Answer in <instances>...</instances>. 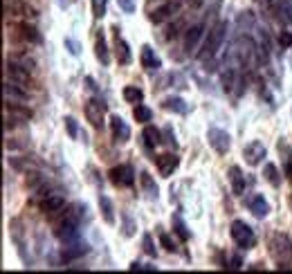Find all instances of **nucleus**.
Segmentation results:
<instances>
[{
	"instance_id": "obj_2",
	"label": "nucleus",
	"mask_w": 292,
	"mask_h": 274,
	"mask_svg": "<svg viewBox=\"0 0 292 274\" xmlns=\"http://www.w3.org/2000/svg\"><path fill=\"white\" fill-rule=\"evenodd\" d=\"M270 254L279 263V268H288V263L292 261V243L288 238V234L277 232L270 238Z\"/></svg>"
},
{
	"instance_id": "obj_41",
	"label": "nucleus",
	"mask_w": 292,
	"mask_h": 274,
	"mask_svg": "<svg viewBox=\"0 0 292 274\" xmlns=\"http://www.w3.org/2000/svg\"><path fill=\"white\" fill-rule=\"evenodd\" d=\"M130 270H142V272H155V265H142V263H133Z\"/></svg>"
},
{
	"instance_id": "obj_22",
	"label": "nucleus",
	"mask_w": 292,
	"mask_h": 274,
	"mask_svg": "<svg viewBox=\"0 0 292 274\" xmlns=\"http://www.w3.org/2000/svg\"><path fill=\"white\" fill-rule=\"evenodd\" d=\"M94 54H97V58L103 63V65L110 63V54H108V45H106V36H103V31H99L97 34V40H94Z\"/></svg>"
},
{
	"instance_id": "obj_27",
	"label": "nucleus",
	"mask_w": 292,
	"mask_h": 274,
	"mask_svg": "<svg viewBox=\"0 0 292 274\" xmlns=\"http://www.w3.org/2000/svg\"><path fill=\"white\" fill-rule=\"evenodd\" d=\"M133 117L139 121V124H148V121H151V117H153V112H151V108H148V106L137 103V106L133 108Z\"/></svg>"
},
{
	"instance_id": "obj_12",
	"label": "nucleus",
	"mask_w": 292,
	"mask_h": 274,
	"mask_svg": "<svg viewBox=\"0 0 292 274\" xmlns=\"http://www.w3.org/2000/svg\"><path fill=\"white\" fill-rule=\"evenodd\" d=\"M63 207H65V198L61 193H45L43 202H40L43 214H58V211H63Z\"/></svg>"
},
{
	"instance_id": "obj_39",
	"label": "nucleus",
	"mask_w": 292,
	"mask_h": 274,
	"mask_svg": "<svg viewBox=\"0 0 292 274\" xmlns=\"http://www.w3.org/2000/svg\"><path fill=\"white\" fill-rule=\"evenodd\" d=\"M117 4H119V9L124 13H133L135 11V2H133V0H117Z\"/></svg>"
},
{
	"instance_id": "obj_10",
	"label": "nucleus",
	"mask_w": 292,
	"mask_h": 274,
	"mask_svg": "<svg viewBox=\"0 0 292 274\" xmlns=\"http://www.w3.org/2000/svg\"><path fill=\"white\" fill-rule=\"evenodd\" d=\"M178 164H180V160H178V155H173V153H162V155L155 157V166H157L162 178H171L173 171L178 169Z\"/></svg>"
},
{
	"instance_id": "obj_14",
	"label": "nucleus",
	"mask_w": 292,
	"mask_h": 274,
	"mask_svg": "<svg viewBox=\"0 0 292 274\" xmlns=\"http://www.w3.org/2000/svg\"><path fill=\"white\" fill-rule=\"evenodd\" d=\"M142 67L148 70V72H157L162 67L160 56L155 54V49H153L151 45H144L142 47Z\"/></svg>"
},
{
	"instance_id": "obj_5",
	"label": "nucleus",
	"mask_w": 292,
	"mask_h": 274,
	"mask_svg": "<svg viewBox=\"0 0 292 274\" xmlns=\"http://www.w3.org/2000/svg\"><path fill=\"white\" fill-rule=\"evenodd\" d=\"M83 112H85V119L90 121L92 128H101L103 126V112H106V103L99 101V99H88L83 106Z\"/></svg>"
},
{
	"instance_id": "obj_24",
	"label": "nucleus",
	"mask_w": 292,
	"mask_h": 274,
	"mask_svg": "<svg viewBox=\"0 0 292 274\" xmlns=\"http://www.w3.org/2000/svg\"><path fill=\"white\" fill-rule=\"evenodd\" d=\"M99 209H101V216L108 225H115V207H112L110 198L108 196H99Z\"/></svg>"
},
{
	"instance_id": "obj_21",
	"label": "nucleus",
	"mask_w": 292,
	"mask_h": 274,
	"mask_svg": "<svg viewBox=\"0 0 292 274\" xmlns=\"http://www.w3.org/2000/svg\"><path fill=\"white\" fill-rule=\"evenodd\" d=\"M4 112L7 115H11V117H16V119H20V121H27V119H31V110L29 108H22V106H18V103H13V101H4Z\"/></svg>"
},
{
	"instance_id": "obj_25",
	"label": "nucleus",
	"mask_w": 292,
	"mask_h": 274,
	"mask_svg": "<svg viewBox=\"0 0 292 274\" xmlns=\"http://www.w3.org/2000/svg\"><path fill=\"white\" fill-rule=\"evenodd\" d=\"M173 11H175V7L171 2H166V4H162V7H157L155 11L151 13V20L155 22V25H160V22H164L166 18H171L173 16Z\"/></svg>"
},
{
	"instance_id": "obj_28",
	"label": "nucleus",
	"mask_w": 292,
	"mask_h": 274,
	"mask_svg": "<svg viewBox=\"0 0 292 274\" xmlns=\"http://www.w3.org/2000/svg\"><path fill=\"white\" fill-rule=\"evenodd\" d=\"M124 99L128 103H139L144 99V92L137 88V85H126L124 88Z\"/></svg>"
},
{
	"instance_id": "obj_3",
	"label": "nucleus",
	"mask_w": 292,
	"mask_h": 274,
	"mask_svg": "<svg viewBox=\"0 0 292 274\" xmlns=\"http://www.w3.org/2000/svg\"><path fill=\"white\" fill-rule=\"evenodd\" d=\"M225 31H227V22L225 20H218L211 27L209 36H207V40H205V47H202V52H200V58L216 56V52L220 49V45H223V40H225Z\"/></svg>"
},
{
	"instance_id": "obj_1",
	"label": "nucleus",
	"mask_w": 292,
	"mask_h": 274,
	"mask_svg": "<svg viewBox=\"0 0 292 274\" xmlns=\"http://www.w3.org/2000/svg\"><path fill=\"white\" fill-rule=\"evenodd\" d=\"M83 211H85V205H72L70 209L61 216V220L54 225L56 238H61V241H65V243L76 241V238H79V223H81Z\"/></svg>"
},
{
	"instance_id": "obj_34",
	"label": "nucleus",
	"mask_w": 292,
	"mask_h": 274,
	"mask_svg": "<svg viewBox=\"0 0 292 274\" xmlns=\"http://www.w3.org/2000/svg\"><path fill=\"white\" fill-rule=\"evenodd\" d=\"M106 7H108V0H92L94 18H103V16H106Z\"/></svg>"
},
{
	"instance_id": "obj_26",
	"label": "nucleus",
	"mask_w": 292,
	"mask_h": 274,
	"mask_svg": "<svg viewBox=\"0 0 292 274\" xmlns=\"http://www.w3.org/2000/svg\"><path fill=\"white\" fill-rule=\"evenodd\" d=\"M162 106H164L166 110L180 112V115H184V112H187V103H184V99H180V97H166L164 101H162Z\"/></svg>"
},
{
	"instance_id": "obj_30",
	"label": "nucleus",
	"mask_w": 292,
	"mask_h": 274,
	"mask_svg": "<svg viewBox=\"0 0 292 274\" xmlns=\"http://www.w3.org/2000/svg\"><path fill=\"white\" fill-rule=\"evenodd\" d=\"M263 175H265V180H268L272 187H279V184H281V178H279V171H277V166L274 164H265L263 166Z\"/></svg>"
},
{
	"instance_id": "obj_40",
	"label": "nucleus",
	"mask_w": 292,
	"mask_h": 274,
	"mask_svg": "<svg viewBox=\"0 0 292 274\" xmlns=\"http://www.w3.org/2000/svg\"><path fill=\"white\" fill-rule=\"evenodd\" d=\"M241 265H243L241 256H227V265H225V268H229V270H238Z\"/></svg>"
},
{
	"instance_id": "obj_37",
	"label": "nucleus",
	"mask_w": 292,
	"mask_h": 274,
	"mask_svg": "<svg viewBox=\"0 0 292 274\" xmlns=\"http://www.w3.org/2000/svg\"><path fill=\"white\" fill-rule=\"evenodd\" d=\"M63 43H65V49L72 54V56H79V54H81V45L76 43L74 38H65Z\"/></svg>"
},
{
	"instance_id": "obj_13",
	"label": "nucleus",
	"mask_w": 292,
	"mask_h": 274,
	"mask_svg": "<svg viewBox=\"0 0 292 274\" xmlns=\"http://www.w3.org/2000/svg\"><path fill=\"white\" fill-rule=\"evenodd\" d=\"M110 130H112L115 142H128V139H130V126L126 124L119 115H112L110 117Z\"/></svg>"
},
{
	"instance_id": "obj_20",
	"label": "nucleus",
	"mask_w": 292,
	"mask_h": 274,
	"mask_svg": "<svg viewBox=\"0 0 292 274\" xmlns=\"http://www.w3.org/2000/svg\"><path fill=\"white\" fill-rule=\"evenodd\" d=\"M4 99H20V101H27L29 99V92L27 90H20V83H13V81H4Z\"/></svg>"
},
{
	"instance_id": "obj_15",
	"label": "nucleus",
	"mask_w": 292,
	"mask_h": 274,
	"mask_svg": "<svg viewBox=\"0 0 292 274\" xmlns=\"http://www.w3.org/2000/svg\"><path fill=\"white\" fill-rule=\"evenodd\" d=\"M202 34H205V27L198 22V25H191L187 29V36H184V49L187 52H193V49L198 47V43H200Z\"/></svg>"
},
{
	"instance_id": "obj_36",
	"label": "nucleus",
	"mask_w": 292,
	"mask_h": 274,
	"mask_svg": "<svg viewBox=\"0 0 292 274\" xmlns=\"http://www.w3.org/2000/svg\"><path fill=\"white\" fill-rule=\"evenodd\" d=\"M142 245H144V252H146L148 256H155V254H157L155 245H153V238H151V234H144V238H142Z\"/></svg>"
},
{
	"instance_id": "obj_8",
	"label": "nucleus",
	"mask_w": 292,
	"mask_h": 274,
	"mask_svg": "<svg viewBox=\"0 0 292 274\" xmlns=\"http://www.w3.org/2000/svg\"><path fill=\"white\" fill-rule=\"evenodd\" d=\"M4 76L11 79L13 83H20V85H29L31 83L29 70H27L25 65H20V63H16V61H7V65H4Z\"/></svg>"
},
{
	"instance_id": "obj_9",
	"label": "nucleus",
	"mask_w": 292,
	"mask_h": 274,
	"mask_svg": "<svg viewBox=\"0 0 292 274\" xmlns=\"http://www.w3.org/2000/svg\"><path fill=\"white\" fill-rule=\"evenodd\" d=\"M265 155H268V151H265L263 142H259V139L250 142L245 148H243V157H245V162H247L250 166H259L261 162H263Z\"/></svg>"
},
{
	"instance_id": "obj_32",
	"label": "nucleus",
	"mask_w": 292,
	"mask_h": 274,
	"mask_svg": "<svg viewBox=\"0 0 292 274\" xmlns=\"http://www.w3.org/2000/svg\"><path fill=\"white\" fill-rule=\"evenodd\" d=\"M157 236H160V245L164 247L166 252H178V245L171 241V236L166 232H157Z\"/></svg>"
},
{
	"instance_id": "obj_35",
	"label": "nucleus",
	"mask_w": 292,
	"mask_h": 274,
	"mask_svg": "<svg viewBox=\"0 0 292 274\" xmlns=\"http://www.w3.org/2000/svg\"><path fill=\"white\" fill-rule=\"evenodd\" d=\"M65 128H67V135H70V139L79 137V126H76L74 117H65Z\"/></svg>"
},
{
	"instance_id": "obj_4",
	"label": "nucleus",
	"mask_w": 292,
	"mask_h": 274,
	"mask_svg": "<svg viewBox=\"0 0 292 274\" xmlns=\"http://www.w3.org/2000/svg\"><path fill=\"white\" fill-rule=\"evenodd\" d=\"M232 238L241 250H252L256 245V236H254V229L245 223V220H234L232 223Z\"/></svg>"
},
{
	"instance_id": "obj_7",
	"label": "nucleus",
	"mask_w": 292,
	"mask_h": 274,
	"mask_svg": "<svg viewBox=\"0 0 292 274\" xmlns=\"http://www.w3.org/2000/svg\"><path fill=\"white\" fill-rule=\"evenodd\" d=\"M110 182L115 184V187H121V189H126V187H133L135 184V171L130 169L128 164H119V166H115V169H110Z\"/></svg>"
},
{
	"instance_id": "obj_17",
	"label": "nucleus",
	"mask_w": 292,
	"mask_h": 274,
	"mask_svg": "<svg viewBox=\"0 0 292 274\" xmlns=\"http://www.w3.org/2000/svg\"><path fill=\"white\" fill-rule=\"evenodd\" d=\"M18 31H20V38L27 40V43H31V45L43 43V36H40L38 29H36L34 25H29V22H20V25H18Z\"/></svg>"
},
{
	"instance_id": "obj_6",
	"label": "nucleus",
	"mask_w": 292,
	"mask_h": 274,
	"mask_svg": "<svg viewBox=\"0 0 292 274\" xmlns=\"http://www.w3.org/2000/svg\"><path fill=\"white\" fill-rule=\"evenodd\" d=\"M207 139H209V146L216 153H220V155H225L229 151V146H232V137L223 128H209L207 130Z\"/></svg>"
},
{
	"instance_id": "obj_38",
	"label": "nucleus",
	"mask_w": 292,
	"mask_h": 274,
	"mask_svg": "<svg viewBox=\"0 0 292 274\" xmlns=\"http://www.w3.org/2000/svg\"><path fill=\"white\" fill-rule=\"evenodd\" d=\"M279 43H281V47H292V31H281Z\"/></svg>"
},
{
	"instance_id": "obj_29",
	"label": "nucleus",
	"mask_w": 292,
	"mask_h": 274,
	"mask_svg": "<svg viewBox=\"0 0 292 274\" xmlns=\"http://www.w3.org/2000/svg\"><path fill=\"white\" fill-rule=\"evenodd\" d=\"M171 220H173V229H175V234L180 236V241H189V236H191V234H189V229H187V225H184V220L180 218L178 214H175Z\"/></svg>"
},
{
	"instance_id": "obj_19",
	"label": "nucleus",
	"mask_w": 292,
	"mask_h": 274,
	"mask_svg": "<svg viewBox=\"0 0 292 274\" xmlns=\"http://www.w3.org/2000/svg\"><path fill=\"white\" fill-rule=\"evenodd\" d=\"M229 182H232V191L236 193V196H243L245 193V175H243V171L238 169V166H232L229 169Z\"/></svg>"
},
{
	"instance_id": "obj_16",
	"label": "nucleus",
	"mask_w": 292,
	"mask_h": 274,
	"mask_svg": "<svg viewBox=\"0 0 292 274\" xmlns=\"http://www.w3.org/2000/svg\"><path fill=\"white\" fill-rule=\"evenodd\" d=\"M115 54H117V61H119L121 65H128V63L133 61V54H130L128 43L119 36V31H117V38H115Z\"/></svg>"
},
{
	"instance_id": "obj_11",
	"label": "nucleus",
	"mask_w": 292,
	"mask_h": 274,
	"mask_svg": "<svg viewBox=\"0 0 292 274\" xmlns=\"http://www.w3.org/2000/svg\"><path fill=\"white\" fill-rule=\"evenodd\" d=\"M245 205H247V209L256 216V218H265V216L270 214V205H268V200L263 198V193H252V196H247Z\"/></svg>"
},
{
	"instance_id": "obj_31",
	"label": "nucleus",
	"mask_w": 292,
	"mask_h": 274,
	"mask_svg": "<svg viewBox=\"0 0 292 274\" xmlns=\"http://www.w3.org/2000/svg\"><path fill=\"white\" fill-rule=\"evenodd\" d=\"M139 180H142V184H144V189H146L148 196L157 198V187H155V182L151 180V175H148L146 171H142V173H139Z\"/></svg>"
},
{
	"instance_id": "obj_23",
	"label": "nucleus",
	"mask_w": 292,
	"mask_h": 274,
	"mask_svg": "<svg viewBox=\"0 0 292 274\" xmlns=\"http://www.w3.org/2000/svg\"><path fill=\"white\" fill-rule=\"evenodd\" d=\"M142 139H144V146L146 148H155L157 144L162 142V133L155 128V126H146L142 133Z\"/></svg>"
},
{
	"instance_id": "obj_18",
	"label": "nucleus",
	"mask_w": 292,
	"mask_h": 274,
	"mask_svg": "<svg viewBox=\"0 0 292 274\" xmlns=\"http://www.w3.org/2000/svg\"><path fill=\"white\" fill-rule=\"evenodd\" d=\"M88 252H90V247L85 245V243H74V245L65 247V250L61 252V261H63V263H70V261L79 259V256H83V254H88Z\"/></svg>"
},
{
	"instance_id": "obj_33",
	"label": "nucleus",
	"mask_w": 292,
	"mask_h": 274,
	"mask_svg": "<svg viewBox=\"0 0 292 274\" xmlns=\"http://www.w3.org/2000/svg\"><path fill=\"white\" fill-rule=\"evenodd\" d=\"M121 218H124V227H121V229H124V236H133L135 229H137V225L133 223L130 214H126V211H124V214H121Z\"/></svg>"
},
{
	"instance_id": "obj_42",
	"label": "nucleus",
	"mask_w": 292,
	"mask_h": 274,
	"mask_svg": "<svg viewBox=\"0 0 292 274\" xmlns=\"http://www.w3.org/2000/svg\"><path fill=\"white\" fill-rule=\"evenodd\" d=\"M290 205H292V196H290Z\"/></svg>"
}]
</instances>
